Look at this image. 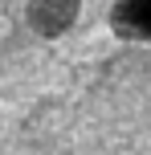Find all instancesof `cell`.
I'll return each instance as SVG.
<instances>
[{
  "mask_svg": "<svg viewBox=\"0 0 151 155\" xmlns=\"http://www.w3.org/2000/svg\"><path fill=\"white\" fill-rule=\"evenodd\" d=\"M114 29L123 37L151 41V0H123L114 8Z\"/></svg>",
  "mask_w": 151,
  "mask_h": 155,
  "instance_id": "1",
  "label": "cell"
}]
</instances>
